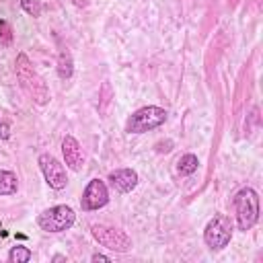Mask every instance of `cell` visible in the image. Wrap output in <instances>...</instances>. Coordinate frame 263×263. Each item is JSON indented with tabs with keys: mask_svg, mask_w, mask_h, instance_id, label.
<instances>
[{
	"mask_svg": "<svg viewBox=\"0 0 263 263\" xmlns=\"http://www.w3.org/2000/svg\"><path fill=\"white\" fill-rule=\"evenodd\" d=\"M72 72H74L72 55H70L68 49H62V51H60V58H58V74H60V78L66 80V78L72 76Z\"/></svg>",
	"mask_w": 263,
	"mask_h": 263,
	"instance_id": "obj_12",
	"label": "cell"
},
{
	"mask_svg": "<svg viewBox=\"0 0 263 263\" xmlns=\"http://www.w3.org/2000/svg\"><path fill=\"white\" fill-rule=\"evenodd\" d=\"M21 8L29 14V16H39L41 14V10H43V4H41V0H21Z\"/></svg>",
	"mask_w": 263,
	"mask_h": 263,
	"instance_id": "obj_15",
	"label": "cell"
},
{
	"mask_svg": "<svg viewBox=\"0 0 263 263\" xmlns=\"http://www.w3.org/2000/svg\"><path fill=\"white\" fill-rule=\"evenodd\" d=\"M53 261H66V257H64V255H55Z\"/></svg>",
	"mask_w": 263,
	"mask_h": 263,
	"instance_id": "obj_20",
	"label": "cell"
},
{
	"mask_svg": "<svg viewBox=\"0 0 263 263\" xmlns=\"http://www.w3.org/2000/svg\"><path fill=\"white\" fill-rule=\"evenodd\" d=\"M109 183L119 193H129L138 185V173L134 168H115L109 173Z\"/></svg>",
	"mask_w": 263,
	"mask_h": 263,
	"instance_id": "obj_10",
	"label": "cell"
},
{
	"mask_svg": "<svg viewBox=\"0 0 263 263\" xmlns=\"http://www.w3.org/2000/svg\"><path fill=\"white\" fill-rule=\"evenodd\" d=\"M234 212L238 230L247 232L259 222V195L253 187H242L234 195Z\"/></svg>",
	"mask_w": 263,
	"mask_h": 263,
	"instance_id": "obj_2",
	"label": "cell"
},
{
	"mask_svg": "<svg viewBox=\"0 0 263 263\" xmlns=\"http://www.w3.org/2000/svg\"><path fill=\"white\" fill-rule=\"evenodd\" d=\"M232 220L226 214H216L203 230V242L212 249V251H222L224 247H228V242L232 240Z\"/></svg>",
	"mask_w": 263,
	"mask_h": 263,
	"instance_id": "obj_4",
	"label": "cell"
},
{
	"mask_svg": "<svg viewBox=\"0 0 263 263\" xmlns=\"http://www.w3.org/2000/svg\"><path fill=\"white\" fill-rule=\"evenodd\" d=\"M164 121H166V111L162 107L146 105L129 115V119L125 123V132L127 134H144V132L160 127Z\"/></svg>",
	"mask_w": 263,
	"mask_h": 263,
	"instance_id": "obj_3",
	"label": "cell"
},
{
	"mask_svg": "<svg viewBox=\"0 0 263 263\" xmlns=\"http://www.w3.org/2000/svg\"><path fill=\"white\" fill-rule=\"evenodd\" d=\"M18 179L12 171H0V195H12L16 193Z\"/></svg>",
	"mask_w": 263,
	"mask_h": 263,
	"instance_id": "obj_11",
	"label": "cell"
},
{
	"mask_svg": "<svg viewBox=\"0 0 263 263\" xmlns=\"http://www.w3.org/2000/svg\"><path fill=\"white\" fill-rule=\"evenodd\" d=\"M90 261H105V263H109L111 257H107V255H103V253H95V255L90 257Z\"/></svg>",
	"mask_w": 263,
	"mask_h": 263,
	"instance_id": "obj_18",
	"label": "cell"
},
{
	"mask_svg": "<svg viewBox=\"0 0 263 263\" xmlns=\"http://www.w3.org/2000/svg\"><path fill=\"white\" fill-rule=\"evenodd\" d=\"M107 201H109V189H107V185L101 179L88 181V185L84 187L82 197H80V208L84 212H95V210L107 205Z\"/></svg>",
	"mask_w": 263,
	"mask_h": 263,
	"instance_id": "obj_8",
	"label": "cell"
},
{
	"mask_svg": "<svg viewBox=\"0 0 263 263\" xmlns=\"http://www.w3.org/2000/svg\"><path fill=\"white\" fill-rule=\"evenodd\" d=\"M74 220H76V214L70 205H51L39 214L37 224L45 232H64L74 224Z\"/></svg>",
	"mask_w": 263,
	"mask_h": 263,
	"instance_id": "obj_5",
	"label": "cell"
},
{
	"mask_svg": "<svg viewBox=\"0 0 263 263\" xmlns=\"http://www.w3.org/2000/svg\"><path fill=\"white\" fill-rule=\"evenodd\" d=\"M62 154H64V162L70 171H74V173L82 171L84 154H82V146L78 144V140L74 136H66L62 140Z\"/></svg>",
	"mask_w": 263,
	"mask_h": 263,
	"instance_id": "obj_9",
	"label": "cell"
},
{
	"mask_svg": "<svg viewBox=\"0 0 263 263\" xmlns=\"http://www.w3.org/2000/svg\"><path fill=\"white\" fill-rule=\"evenodd\" d=\"M92 236L99 245H103L105 249L115 251V253H127L132 249V238L123 230L113 228V226L95 224L92 226Z\"/></svg>",
	"mask_w": 263,
	"mask_h": 263,
	"instance_id": "obj_6",
	"label": "cell"
},
{
	"mask_svg": "<svg viewBox=\"0 0 263 263\" xmlns=\"http://www.w3.org/2000/svg\"><path fill=\"white\" fill-rule=\"evenodd\" d=\"M10 39H12V35H10V27H8V23L0 18V41L8 45V43H10Z\"/></svg>",
	"mask_w": 263,
	"mask_h": 263,
	"instance_id": "obj_17",
	"label": "cell"
},
{
	"mask_svg": "<svg viewBox=\"0 0 263 263\" xmlns=\"http://www.w3.org/2000/svg\"><path fill=\"white\" fill-rule=\"evenodd\" d=\"M37 164H39V168H41V173H43L45 183H47L51 189H58V191H60V189H64V187L68 185L66 166H64L55 156H51L49 152H43V154H39Z\"/></svg>",
	"mask_w": 263,
	"mask_h": 263,
	"instance_id": "obj_7",
	"label": "cell"
},
{
	"mask_svg": "<svg viewBox=\"0 0 263 263\" xmlns=\"http://www.w3.org/2000/svg\"><path fill=\"white\" fill-rule=\"evenodd\" d=\"M14 72H16V80L23 88V92L37 105H47L49 103V88L43 82V78L37 74V70L33 68L31 60L27 58V53H18L16 62H14Z\"/></svg>",
	"mask_w": 263,
	"mask_h": 263,
	"instance_id": "obj_1",
	"label": "cell"
},
{
	"mask_svg": "<svg viewBox=\"0 0 263 263\" xmlns=\"http://www.w3.org/2000/svg\"><path fill=\"white\" fill-rule=\"evenodd\" d=\"M0 138H8V125L6 123H0Z\"/></svg>",
	"mask_w": 263,
	"mask_h": 263,
	"instance_id": "obj_19",
	"label": "cell"
},
{
	"mask_svg": "<svg viewBox=\"0 0 263 263\" xmlns=\"http://www.w3.org/2000/svg\"><path fill=\"white\" fill-rule=\"evenodd\" d=\"M197 166H199V158L195 156V154H183L181 158H179V164H177V168H179V173L181 175H193L195 171H197Z\"/></svg>",
	"mask_w": 263,
	"mask_h": 263,
	"instance_id": "obj_13",
	"label": "cell"
},
{
	"mask_svg": "<svg viewBox=\"0 0 263 263\" xmlns=\"http://www.w3.org/2000/svg\"><path fill=\"white\" fill-rule=\"evenodd\" d=\"M101 97H103V101H101V103H103V105H101V113L105 115V113H107V105L111 103V97H113V92H111V84H109V82L103 84V88H101Z\"/></svg>",
	"mask_w": 263,
	"mask_h": 263,
	"instance_id": "obj_16",
	"label": "cell"
},
{
	"mask_svg": "<svg viewBox=\"0 0 263 263\" xmlns=\"http://www.w3.org/2000/svg\"><path fill=\"white\" fill-rule=\"evenodd\" d=\"M31 257H33L31 249H27L23 245H16L8 251V261L10 263H27V261H31Z\"/></svg>",
	"mask_w": 263,
	"mask_h": 263,
	"instance_id": "obj_14",
	"label": "cell"
}]
</instances>
